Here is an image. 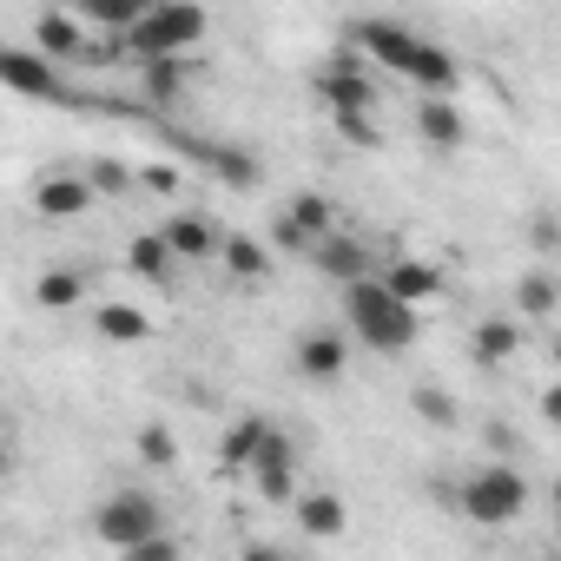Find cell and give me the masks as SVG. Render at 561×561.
I'll use <instances>...</instances> for the list:
<instances>
[{
	"label": "cell",
	"instance_id": "6da1fadb",
	"mask_svg": "<svg viewBox=\"0 0 561 561\" xmlns=\"http://www.w3.org/2000/svg\"><path fill=\"white\" fill-rule=\"evenodd\" d=\"M205 8H192V0H152V8L119 34V54H133V67L146 60H185L198 41H205Z\"/></svg>",
	"mask_w": 561,
	"mask_h": 561
},
{
	"label": "cell",
	"instance_id": "7a4b0ae2",
	"mask_svg": "<svg viewBox=\"0 0 561 561\" xmlns=\"http://www.w3.org/2000/svg\"><path fill=\"white\" fill-rule=\"evenodd\" d=\"M344 318H351L357 344H364V351H377V357H397V351H410V344H416V311H410V305H397V298L377 285V271H370V277H357V285H344Z\"/></svg>",
	"mask_w": 561,
	"mask_h": 561
},
{
	"label": "cell",
	"instance_id": "3957f363",
	"mask_svg": "<svg viewBox=\"0 0 561 561\" xmlns=\"http://www.w3.org/2000/svg\"><path fill=\"white\" fill-rule=\"evenodd\" d=\"M456 508H462L469 522H482V528H508V522L528 508V476H522L515 462H489V469H476V476L456 489Z\"/></svg>",
	"mask_w": 561,
	"mask_h": 561
},
{
	"label": "cell",
	"instance_id": "277c9868",
	"mask_svg": "<svg viewBox=\"0 0 561 561\" xmlns=\"http://www.w3.org/2000/svg\"><path fill=\"white\" fill-rule=\"evenodd\" d=\"M93 535L106 541V548H139V541H152V535H165V508H159V495L152 489H113L100 508H93Z\"/></svg>",
	"mask_w": 561,
	"mask_h": 561
},
{
	"label": "cell",
	"instance_id": "5b68a950",
	"mask_svg": "<svg viewBox=\"0 0 561 561\" xmlns=\"http://www.w3.org/2000/svg\"><path fill=\"white\" fill-rule=\"evenodd\" d=\"M318 93H324V106L331 113H370L377 106V73H370V60L364 54H331L324 67H318Z\"/></svg>",
	"mask_w": 561,
	"mask_h": 561
},
{
	"label": "cell",
	"instance_id": "8992f818",
	"mask_svg": "<svg viewBox=\"0 0 561 561\" xmlns=\"http://www.w3.org/2000/svg\"><path fill=\"white\" fill-rule=\"evenodd\" d=\"M331 231H337V205H331L324 192H298L285 211H277V251L311 257V251H318V238H331Z\"/></svg>",
	"mask_w": 561,
	"mask_h": 561
},
{
	"label": "cell",
	"instance_id": "52a82bcc",
	"mask_svg": "<svg viewBox=\"0 0 561 561\" xmlns=\"http://www.w3.org/2000/svg\"><path fill=\"white\" fill-rule=\"evenodd\" d=\"M244 476L257 482L264 502H291V495H298V443H291L285 430H271V436L257 443V456H251Z\"/></svg>",
	"mask_w": 561,
	"mask_h": 561
},
{
	"label": "cell",
	"instance_id": "ba28073f",
	"mask_svg": "<svg viewBox=\"0 0 561 561\" xmlns=\"http://www.w3.org/2000/svg\"><path fill=\"white\" fill-rule=\"evenodd\" d=\"M0 87L21 93V100H41V106L67 100V87H60L54 60H41V54H27V47H8V41H0Z\"/></svg>",
	"mask_w": 561,
	"mask_h": 561
},
{
	"label": "cell",
	"instance_id": "9c48e42d",
	"mask_svg": "<svg viewBox=\"0 0 561 561\" xmlns=\"http://www.w3.org/2000/svg\"><path fill=\"white\" fill-rule=\"evenodd\" d=\"M397 73H403L423 100H449V93L462 87V60H456L449 47H436V41H416V47H410V60H403Z\"/></svg>",
	"mask_w": 561,
	"mask_h": 561
},
{
	"label": "cell",
	"instance_id": "30bf717a",
	"mask_svg": "<svg viewBox=\"0 0 561 561\" xmlns=\"http://www.w3.org/2000/svg\"><path fill=\"white\" fill-rule=\"evenodd\" d=\"M423 34H410L403 21H390V14H377V21H357V34H351V54H364V60H377V67H403L410 60V47H416Z\"/></svg>",
	"mask_w": 561,
	"mask_h": 561
},
{
	"label": "cell",
	"instance_id": "8fae6325",
	"mask_svg": "<svg viewBox=\"0 0 561 561\" xmlns=\"http://www.w3.org/2000/svg\"><path fill=\"white\" fill-rule=\"evenodd\" d=\"M34 211L54 218V225H67V218H80V211H93V185H87L80 172H47V179L34 185Z\"/></svg>",
	"mask_w": 561,
	"mask_h": 561
},
{
	"label": "cell",
	"instance_id": "7c38bea8",
	"mask_svg": "<svg viewBox=\"0 0 561 561\" xmlns=\"http://www.w3.org/2000/svg\"><path fill=\"white\" fill-rule=\"evenodd\" d=\"M377 285H383L397 305H410V311H416V305H430V298L443 291V271H436V264H423V257H397V264L377 277Z\"/></svg>",
	"mask_w": 561,
	"mask_h": 561
},
{
	"label": "cell",
	"instance_id": "4fadbf2b",
	"mask_svg": "<svg viewBox=\"0 0 561 561\" xmlns=\"http://www.w3.org/2000/svg\"><path fill=\"white\" fill-rule=\"evenodd\" d=\"M318 271L324 277H337V285H357V277H370V244L364 238H351V231H331V238H318Z\"/></svg>",
	"mask_w": 561,
	"mask_h": 561
},
{
	"label": "cell",
	"instance_id": "5bb4252c",
	"mask_svg": "<svg viewBox=\"0 0 561 561\" xmlns=\"http://www.w3.org/2000/svg\"><path fill=\"white\" fill-rule=\"evenodd\" d=\"M291 515H298V528H305V535H318V541H331V535H344V528H351V502H344V495H331V489L291 495Z\"/></svg>",
	"mask_w": 561,
	"mask_h": 561
},
{
	"label": "cell",
	"instance_id": "9a60e30c",
	"mask_svg": "<svg viewBox=\"0 0 561 561\" xmlns=\"http://www.w3.org/2000/svg\"><path fill=\"white\" fill-rule=\"evenodd\" d=\"M416 133H423V146L456 152V146L469 139V119H462L456 100H416Z\"/></svg>",
	"mask_w": 561,
	"mask_h": 561
},
{
	"label": "cell",
	"instance_id": "2e32d148",
	"mask_svg": "<svg viewBox=\"0 0 561 561\" xmlns=\"http://www.w3.org/2000/svg\"><path fill=\"white\" fill-rule=\"evenodd\" d=\"M159 238H165V251H172V264H205V257L218 251V238H211V225H205L198 211H172Z\"/></svg>",
	"mask_w": 561,
	"mask_h": 561
},
{
	"label": "cell",
	"instance_id": "e0dca14e",
	"mask_svg": "<svg viewBox=\"0 0 561 561\" xmlns=\"http://www.w3.org/2000/svg\"><path fill=\"white\" fill-rule=\"evenodd\" d=\"M344 370H351V351H344L337 331H311V337L298 344V377H311V383H337Z\"/></svg>",
	"mask_w": 561,
	"mask_h": 561
},
{
	"label": "cell",
	"instance_id": "ac0fdd59",
	"mask_svg": "<svg viewBox=\"0 0 561 561\" xmlns=\"http://www.w3.org/2000/svg\"><path fill=\"white\" fill-rule=\"evenodd\" d=\"M87 291H93V271L87 264H60V271H47L34 285V305L41 311H73V305H87Z\"/></svg>",
	"mask_w": 561,
	"mask_h": 561
},
{
	"label": "cell",
	"instance_id": "d6986e66",
	"mask_svg": "<svg viewBox=\"0 0 561 561\" xmlns=\"http://www.w3.org/2000/svg\"><path fill=\"white\" fill-rule=\"evenodd\" d=\"M34 54L41 60H80L87 54V27L73 14H41L34 21Z\"/></svg>",
	"mask_w": 561,
	"mask_h": 561
},
{
	"label": "cell",
	"instance_id": "ffe728a7",
	"mask_svg": "<svg viewBox=\"0 0 561 561\" xmlns=\"http://www.w3.org/2000/svg\"><path fill=\"white\" fill-rule=\"evenodd\" d=\"M192 80H198V60H192V54H185V60H146V67H139V93H146L152 106H172Z\"/></svg>",
	"mask_w": 561,
	"mask_h": 561
},
{
	"label": "cell",
	"instance_id": "44dd1931",
	"mask_svg": "<svg viewBox=\"0 0 561 561\" xmlns=\"http://www.w3.org/2000/svg\"><path fill=\"white\" fill-rule=\"evenodd\" d=\"M264 436H271V416H238V423H225V436H218V469H225V476L251 469V456H257Z\"/></svg>",
	"mask_w": 561,
	"mask_h": 561
},
{
	"label": "cell",
	"instance_id": "7402d4cb",
	"mask_svg": "<svg viewBox=\"0 0 561 561\" xmlns=\"http://www.w3.org/2000/svg\"><path fill=\"white\" fill-rule=\"evenodd\" d=\"M469 351H476V364H482V370H495V364H508V357L522 351V324H515V318H482Z\"/></svg>",
	"mask_w": 561,
	"mask_h": 561
},
{
	"label": "cell",
	"instance_id": "603a6c76",
	"mask_svg": "<svg viewBox=\"0 0 561 561\" xmlns=\"http://www.w3.org/2000/svg\"><path fill=\"white\" fill-rule=\"evenodd\" d=\"M93 324H100V337H106V344H146V337H152V318H146V311H133V305H100V311H93Z\"/></svg>",
	"mask_w": 561,
	"mask_h": 561
},
{
	"label": "cell",
	"instance_id": "cb8c5ba5",
	"mask_svg": "<svg viewBox=\"0 0 561 561\" xmlns=\"http://www.w3.org/2000/svg\"><path fill=\"white\" fill-rule=\"evenodd\" d=\"M126 264H133L139 277H152V285H165V277H172V251H165L159 231H139V238L126 244Z\"/></svg>",
	"mask_w": 561,
	"mask_h": 561
},
{
	"label": "cell",
	"instance_id": "d4e9b609",
	"mask_svg": "<svg viewBox=\"0 0 561 561\" xmlns=\"http://www.w3.org/2000/svg\"><path fill=\"white\" fill-rule=\"evenodd\" d=\"M218 251H225V271H231V277H264V271H271V251H264L257 238H244V231L225 238Z\"/></svg>",
	"mask_w": 561,
	"mask_h": 561
},
{
	"label": "cell",
	"instance_id": "484cf974",
	"mask_svg": "<svg viewBox=\"0 0 561 561\" xmlns=\"http://www.w3.org/2000/svg\"><path fill=\"white\" fill-rule=\"evenodd\" d=\"M515 318H554V277H548V271H528V277H522Z\"/></svg>",
	"mask_w": 561,
	"mask_h": 561
},
{
	"label": "cell",
	"instance_id": "4316f807",
	"mask_svg": "<svg viewBox=\"0 0 561 561\" xmlns=\"http://www.w3.org/2000/svg\"><path fill=\"white\" fill-rule=\"evenodd\" d=\"M139 14H146V0H87V21H100L113 41H119V34L139 21Z\"/></svg>",
	"mask_w": 561,
	"mask_h": 561
},
{
	"label": "cell",
	"instance_id": "83f0119b",
	"mask_svg": "<svg viewBox=\"0 0 561 561\" xmlns=\"http://www.w3.org/2000/svg\"><path fill=\"white\" fill-rule=\"evenodd\" d=\"M211 172H218L231 192H251V185H257V159H251V152H238V146L211 152Z\"/></svg>",
	"mask_w": 561,
	"mask_h": 561
},
{
	"label": "cell",
	"instance_id": "f1b7e54d",
	"mask_svg": "<svg viewBox=\"0 0 561 561\" xmlns=\"http://www.w3.org/2000/svg\"><path fill=\"white\" fill-rule=\"evenodd\" d=\"M410 403H416V416H423L430 430H456V416H462V410H456V397H449V390H436V383H423Z\"/></svg>",
	"mask_w": 561,
	"mask_h": 561
},
{
	"label": "cell",
	"instance_id": "f546056e",
	"mask_svg": "<svg viewBox=\"0 0 561 561\" xmlns=\"http://www.w3.org/2000/svg\"><path fill=\"white\" fill-rule=\"evenodd\" d=\"M87 185H93V198L100 192H133V172L119 165V159H87V172H80Z\"/></svg>",
	"mask_w": 561,
	"mask_h": 561
},
{
	"label": "cell",
	"instance_id": "4dcf8cb0",
	"mask_svg": "<svg viewBox=\"0 0 561 561\" xmlns=\"http://www.w3.org/2000/svg\"><path fill=\"white\" fill-rule=\"evenodd\" d=\"M172 456H179V443H172V430H165V423H146V430H139V462H152V469H165Z\"/></svg>",
	"mask_w": 561,
	"mask_h": 561
},
{
	"label": "cell",
	"instance_id": "1f68e13d",
	"mask_svg": "<svg viewBox=\"0 0 561 561\" xmlns=\"http://www.w3.org/2000/svg\"><path fill=\"white\" fill-rule=\"evenodd\" d=\"M331 119H337V133H344L351 146H364V152H370V146H383V133H377V119H370V113H331Z\"/></svg>",
	"mask_w": 561,
	"mask_h": 561
},
{
	"label": "cell",
	"instance_id": "d6a6232c",
	"mask_svg": "<svg viewBox=\"0 0 561 561\" xmlns=\"http://www.w3.org/2000/svg\"><path fill=\"white\" fill-rule=\"evenodd\" d=\"M119 561H179V541H172V528H165V535H152V541H139V548H126Z\"/></svg>",
	"mask_w": 561,
	"mask_h": 561
},
{
	"label": "cell",
	"instance_id": "836d02e7",
	"mask_svg": "<svg viewBox=\"0 0 561 561\" xmlns=\"http://www.w3.org/2000/svg\"><path fill=\"white\" fill-rule=\"evenodd\" d=\"M146 185H152V192H179V172H172V165H152Z\"/></svg>",
	"mask_w": 561,
	"mask_h": 561
},
{
	"label": "cell",
	"instance_id": "e575fe53",
	"mask_svg": "<svg viewBox=\"0 0 561 561\" xmlns=\"http://www.w3.org/2000/svg\"><path fill=\"white\" fill-rule=\"evenodd\" d=\"M535 251H554V218H548V211L535 218Z\"/></svg>",
	"mask_w": 561,
	"mask_h": 561
},
{
	"label": "cell",
	"instance_id": "d590c367",
	"mask_svg": "<svg viewBox=\"0 0 561 561\" xmlns=\"http://www.w3.org/2000/svg\"><path fill=\"white\" fill-rule=\"evenodd\" d=\"M238 561H285V554H277V548H264V541H251V548H244Z\"/></svg>",
	"mask_w": 561,
	"mask_h": 561
}]
</instances>
